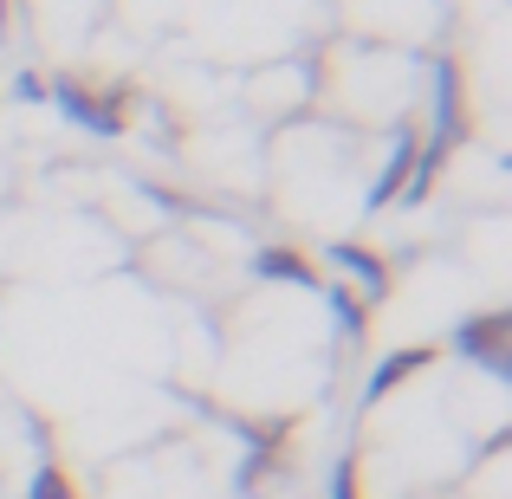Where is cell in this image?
<instances>
[{
  "label": "cell",
  "instance_id": "6da1fadb",
  "mask_svg": "<svg viewBox=\"0 0 512 499\" xmlns=\"http://www.w3.org/2000/svg\"><path fill=\"white\" fill-rule=\"evenodd\" d=\"M52 98H59V111H65V117H78V124L98 130V137H111V130L124 124V117H117V104H98L91 91H78V85H59Z\"/></svg>",
  "mask_w": 512,
  "mask_h": 499
},
{
  "label": "cell",
  "instance_id": "7a4b0ae2",
  "mask_svg": "<svg viewBox=\"0 0 512 499\" xmlns=\"http://www.w3.org/2000/svg\"><path fill=\"white\" fill-rule=\"evenodd\" d=\"M461 350L480 357L487 370H506V318H474V325H461Z\"/></svg>",
  "mask_w": 512,
  "mask_h": 499
},
{
  "label": "cell",
  "instance_id": "3957f363",
  "mask_svg": "<svg viewBox=\"0 0 512 499\" xmlns=\"http://www.w3.org/2000/svg\"><path fill=\"white\" fill-rule=\"evenodd\" d=\"M253 266H260L266 279H292V286H318V273H312L305 260H292V253H260Z\"/></svg>",
  "mask_w": 512,
  "mask_h": 499
},
{
  "label": "cell",
  "instance_id": "277c9868",
  "mask_svg": "<svg viewBox=\"0 0 512 499\" xmlns=\"http://www.w3.org/2000/svg\"><path fill=\"white\" fill-rule=\"evenodd\" d=\"M338 266H344L350 279H363L370 292H383V266H376V260H370L363 247H338Z\"/></svg>",
  "mask_w": 512,
  "mask_h": 499
}]
</instances>
